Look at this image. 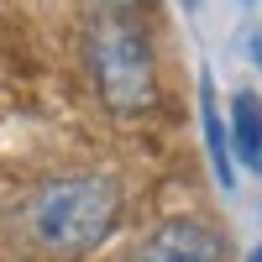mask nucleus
Segmentation results:
<instances>
[{
  "mask_svg": "<svg viewBox=\"0 0 262 262\" xmlns=\"http://www.w3.org/2000/svg\"><path fill=\"white\" fill-rule=\"evenodd\" d=\"M247 262H262V247H252V257H247Z\"/></svg>",
  "mask_w": 262,
  "mask_h": 262,
  "instance_id": "7",
  "label": "nucleus"
},
{
  "mask_svg": "<svg viewBox=\"0 0 262 262\" xmlns=\"http://www.w3.org/2000/svg\"><path fill=\"white\" fill-rule=\"evenodd\" d=\"M90 74L100 100L116 116H142L158 105V63H152V42L137 21L105 16L90 27Z\"/></svg>",
  "mask_w": 262,
  "mask_h": 262,
  "instance_id": "2",
  "label": "nucleus"
},
{
  "mask_svg": "<svg viewBox=\"0 0 262 262\" xmlns=\"http://www.w3.org/2000/svg\"><path fill=\"white\" fill-rule=\"evenodd\" d=\"M231 147L252 173H262V100H257V90H242L231 100Z\"/></svg>",
  "mask_w": 262,
  "mask_h": 262,
  "instance_id": "5",
  "label": "nucleus"
},
{
  "mask_svg": "<svg viewBox=\"0 0 262 262\" xmlns=\"http://www.w3.org/2000/svg\"><path fill=\"white\" fill-rule=\"evenodd\" d=\"M131 262H226V242L205 221H163L142 236Z\"/></svg>",
  "mask_w": 262,
  "mask_h": 262,
  "instance_id": "3",
  "label": "nucleus"
},
{
  "mask_svg": "<svg viewBox=\"0 0 262 262\" xmlns=\"http://www.w3.org/2000/svg\"><path fill=\"white\" fill-rule=\"evenodd\" d=\"M247 6H252V0H247Z\"/></svg>",
  "mask_w": 262,
  "mask_h": 262,
  "instance_id": "10",
  "label": "nucleus"
},
{
  "mask_svg": "<svg viewBox=\"0 0 262 262\" xmlns=\"http://www.w3.org/2000/svg\"><path fill=\"white\" fill-rule=\"evenodd\" d=\"M184 6H200V0H184Z\"/></svg>",
  "mask_w": 262,
  "mask_h": 262,
  "instance_id": "9",
  "label": "nucleus"
},
{
  "mask_svg": "<svg viewBox=\"0 0 262 262\" xmlns=\"http://www.w3.org/2000/svg\"><path fill=\"white\" fill-rule=\"evenodd\" d=\"M200 126H205V147H210L215 184L231 194V189H236V168H231V121L221 116V100H215V79H210V74H200Z\"/></svg>",
  "mask_w": 262,
  "mask_h": 262,
  "instance_id": "4",
  "label": "nucleus"
},
{
  "mask_svg": "<svg viewBox=\"0 0 262 262\" xmlns=\"http://www.w3.org/2000/svg\"><path fill=\"white\" fill-rule=\"evenodd\" d=\"M111 6H131V0H111Z\"/></svg>",
  "mask_w": 262,
  "mask_h": 262,
  "instance_id": "8",
  "label": "nucleus"
},
{
  "mask_svg": "<svg viewBox=\"0 0 262 262\" xmlns=\"http://www.w3.org/2000/svg\"><path fill=\"white\" fill-rule=\"evenodd\" d=\"M121 189L111 173H69L48 179L21 205V231L48 257H84L116 231Z\"/></svg>",
  "mask_w": 262,
  "mask_h": 262,
  "instance_id": "1",
  "label": "nucleus"
},
{
  "mask_svg": "<svg viewBox=\"0 0 262 262\" xmlns=\"http://www.w3.org/2000/svg\"><path fill=\"white\" fill-rule=\"evenodd\" d=\"M247 53H252L257 69H262V32H247Z\"/></svg>",
  "mask_w": 262,
  "mask_h": 262,
  "instance_id": "6",
  "label": "nucleus"
}]
</instances>
